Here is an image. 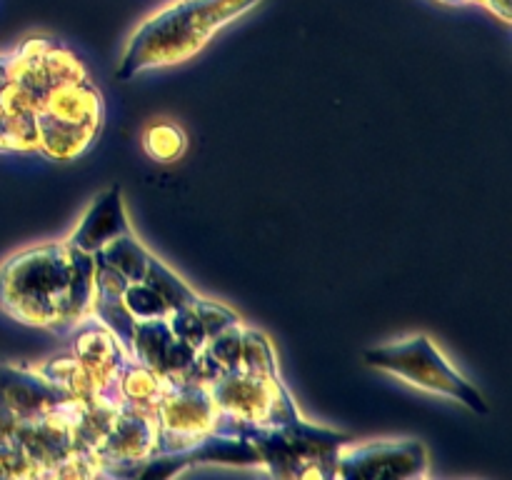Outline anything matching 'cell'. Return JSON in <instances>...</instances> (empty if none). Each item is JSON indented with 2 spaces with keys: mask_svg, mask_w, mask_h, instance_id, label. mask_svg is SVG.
Returning a JSON list of instances; mask_svg holds the SVG:
<instances>
[{
  "mask_svg": "<svg viewBox=\"0 0 512 480\" xmlns=\"http://www.w3.org/2000/svg\"><path fill=\"white\" fill-rule=\"evenodd\" d=\"M95 258L68 238L33 245L0 263V310L23 325L68 338L93 315Z\"/></svg>",
  "mask_w": 512,
  "mask_h": 480,
  "instance_id": "obj_1",
  "label": "cell"
},
{
  "mask_svg": "<svg viewBox=\"0 0 512 480\" xmlns=\"http://www.w3.org/2000/svg\"><path fill=\"white\" fill-rule=\"evenodd\" d=\"M260 0H173L130 35L115 78L133 80L148 70L180 65Z\"/></svg>",
  "mask_w": 512,
  "mask_h": 480,
  "instance_id": "obj_2",
  "label": "cell"
},
{
  "mask_svg": "<svg viewBox=\"0 0 512 480\" xmlns=\"http://www.w3.org/2000/svg\"><path fill=\"white\" fill-rule=\"evenodd\" d=\"M105 120V103L90 75L60 83L35 110L38 155L48 160H75L98 140Z\"/></svg>",
  "mask_w": 512,
  "mask_h": 480,
  "instance_id": "obj_3",
  "label": "cell"
},
{
  "mask_svg": "<svg viewBox=\"0 0 512 480\" xmlns=\"http://www.w3.org/2000/svg\"><path fill=\"white\" fill-rule=\"evenodd\" d=\"M363 358L370 368L395 375L413 388L458 400L478 415L490 413V405L483 393L448 363V358L440 353L438 345L428 335L418 333L408 335L398 343L378 345V348L365 350Z\"/></svg>",
  "mask_w": 512,
  "mask_h": 480,
  "instance_id": "obj_4",
  "label": "cell"
},
{
  "mask_svg": "<svg viewBox=\"0 0 512 480\" xmlns=\"http://www.w3.org/2000/svg\"><path fill=\"white\" fill-rule=\"evenodd\" d=\"M158 423V455H175L203 443L218 423V408L210 388L188 380H168L155 408Z\"/></svg>",
  "mask_w": 512,
  "mask_h": 480,
  "instance_id": "obj_5",
  "label": "cell"
},
{
  "mask_svg": "<svg viewBox=\"0 0 512 480\" xmlns=\"http://www.w3.org/2000/svg\"><path fill=\"white\" fill-rule=\"evenodd\" d=\"M428 448L418 440H373L343 443L335 453L333 478L403 480L428 475Z\"/></svg>",
  "mask_w": 512,
  "mask_h": 480,
  "instance_id": "obj_6",
  "label": "cell"
},
{
  "mask_svg": "<svg viewBox=\"0 0 512 480\" xmlns=\"http://www.w3.org/2000/svg\"><path fill=\"white\" fill-rule=\"evenodd\" d=\"M68 338H73V355L80 368H83V373L88 375L95 393L100 398L120 403L115 385H118V373L125 360H128V353H125L123 343L115 338L113 330L103 320L90 315Z\"/></svg>",
  "mask_w": 512,
  "mask_h": 480,
  "instance_id": "obj_7",
  "label": "cell"
},
{
  "mask_svg": "<svg viewBox=\"0 0 512 480\" xmlns=\"http://www.w3.org/2000/svg\"><path fill=\"white\" fill-rule=\"evenodd\" d=\"M130 233L128 215L123 208V195H120L118 185L105 190L98 200L88 208V213L83 215L80 225L75 228V233L70 235V243L75 248L85 250V253H95L98 248H103L105 243L115 240L118 235Z\"/></svg>",
  "mask_w": 512,
  "mask_h": 480,
  "instance_id": "obj_8",
  "label": "cell"
},
{
  "mask_svg": "<svg viewBox=\"0 0 512 480\" xmlns=\"http://www.w3.org/2000/svg\"><path fill=\"white\" fill-rule=\"evenodd\" d=\"M140 143H143L148 158L158 160V163H175L188 150V135L173 120H153L150 125H145Z\"/></svg>",
  "mask_w": 512,
  "mask_h": 480,
  "instance_id": "obj_9",
  "label": "cell"
},
{
  "mask_svg": "<svg viewBox=\"0 0 512 480\" xmlns=\"http://www.w3.org/2000/svg\"><path fill=\"white\" fill-rule=\"evenodd\" d=\"M475 5H483L490 13L498 15L503 23H512V0H473Z\"/></svg>",
  "mask_w": 512,
  "mask_h": 480,
  "instance_id": "obj_10",
  "label": "cell"
},
{
  "mask_svg": "<svg viewBox=\"0 0 512 480\" xmlns=\"http://www.w3.org/2000/svg\"><path fill=\"white\" fill-rule=\"evenodd\" d=\"M440 3H448V5H468L470 0H440Z\"/></svg>",
  "mask_w": 512,
  "mask_h": 480,
  "instance_id": "obj_11",
  "label": "cell"
},
{
  "mask_svg": "<svg viewBox=\"0 0 512 480\" xmlns=\"http://www.w3.org/2000/svg\"><path fill=\"white\" fill-rule=\"evenodd\" d=\"M470 3H473V0H470Z\"/></svg>",
  "mask_w": 512,
  "mask_h": 480,
  "instance_id": "obj_12",
  "label": "cell"
}]
</instances>
